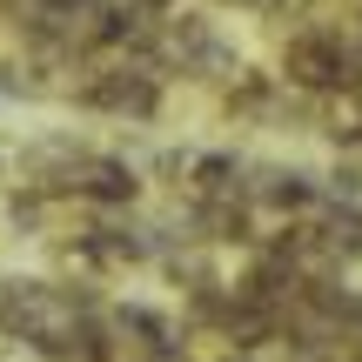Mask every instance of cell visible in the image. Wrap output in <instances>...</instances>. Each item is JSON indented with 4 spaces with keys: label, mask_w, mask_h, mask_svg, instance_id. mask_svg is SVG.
<instances>
[{
    "label": "cell",
    "mask_w": 362,
    "mask_h": 362,
    "mask_svg": "<svg viewBox=\"0 0 362 362\" xmlns=\"http://www.w3.org/2000/svg\"><path fill=\"white\" fill-rule=\"evenodd\" d=\"M67 101L115 128H155L168 115V74L148 54H101V61H81Z\"/></svg>",
    "instance_id": "6da1fadb"
},
{
    "label": "cell",
    "mask_w": 362,
    "mask_h": 362,
    "mask_svg": "<svg viewBox=\"0 0 362 362\" xmlns=\"http://www.w3.org/2000/svg\"><path fill=\"white\" fill-rule=\"evenodd\" d=\"M275 74H282V88L329 101V94L362 88V54L336 34V27H288L282 47H275Z\"/></svg>",
    "instance_id": "7a4b0ae2"
},
{
    "label": "cell",
    "mask_w": 362,
    "mask_h": 362,
    "mask_svg": "<svg viewBox=\"0 0 362 362\" xmlns=\"http://www.w3.org/2000/svg\"><path fill=\"white\" fill-rule=\"evenodd\" d=\"M248 202L262 208V221H296L322 202V175L296 155H248Z\"/></svg>",
    "instance_id": "3957f363"
},
{
    "label": "cell",
    "mask_w": 362,
    "mask_h": 362,
    "mask_svg": "<svg viewBox=\"0 0 362 362\" xmlns=\"http://www.w3.org/2000/svg\"><path fill=\"white\" fill-rule=\"evenodd\" d=\"M67 202L88 208V215H121V208L148 202V175H141V161L121 155V148H88V161H81Z\"/></svg>",
    "instance_id": "277c9868"
},
{
    "label": "cell",
    "mask_w": 362,
    "mask_h": 362,
    "mask_svg": "<svg viewBox=\"0 0 362 362\" xmlns=\"http://www.w3.org/2000/svg\"><path fill=\"white\" fill-rule=\"evenodd\" d=\"M309 221H315V242H322L329 269H342V275L362 269V202H315Z\"/></svg>",
    "instance_id": "5b68a950"
},
{
    "label": "cell",
    "mask_w": 362,
    "mask_h": 362,
    "mask_svg": "<svg viewBox=\"0 0 362 362\" xmlns=\"http://www.w3.org/2000/svg\"><path fill=\"white\" fill-rule=\"evenodd\" d=\"M221 13H255V21H282L288 0H215Z\"/></svg>",
    "instance_id": "8992f818"
},
{
    "label": "cell",
    "mask_w": 362,
    "mask_h": 362,
    "mask_svg": "<svg viewBox=\"0 0 362 362\" xmlns=\"http://www.w3.org/2000/svg\"><path fill=\"white\" fill-rule=\"evenodd\" d=\"M47 7H67V13H74V7H88V0H47Z\"/></svg>",
    "instance_id": "52a82bcc"
}]
</instances>
